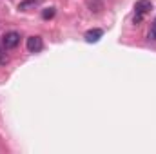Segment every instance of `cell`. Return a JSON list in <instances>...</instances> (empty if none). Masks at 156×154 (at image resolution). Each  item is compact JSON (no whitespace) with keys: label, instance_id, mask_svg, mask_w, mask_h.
Returning <instances> with one entry per match:
<instances>
[{"label":"cell","instance_id":"obj_1","mask_svg":"<svg viewBox=\"0 0 156 154\" xmlns=\"http://www.w3.org/2000/svg\"><path fill=\"white\" fill-rule=\"evenodd\" d=\"M151 9H153V2H151V0H138V2L134 4V16H133V24H134V26L142 24V22H144V18H145V15H147Z\"/></svg>","mask_w":156,"mask_h":154},{"label":"cell","instance_id":"obj_6","mask_svg":"<svg viewBox=\"0 0 156 154\" xmlns=\"http://www.w3.org/2000/svg\"><path fill=\"white\" fill-rule=\"evenodd\" d=\"M55 13H56V9H55V7L44 9V11H42V18H44V20H49V18H53V16H55Z\"/></svg>","mask_w":156,"mask_h":154},{"label":"cell","instance_id":"obj_2","mask_svg":"<svg viewBox=\"0 0 156 154\" xmlns=\"http://www.w3.org/2000/svg\"><path fill=\"white\" fill-rule=\"evenodd\" d=\"M18 44H20V33H16V31H9V33H5L2 37L4 49H15Z\"/></svg>","mask_w":156,"mask_h":154},{"label":"cell","instance_id":"obj_8","mask_svg":"<svg viewBox=\"0 0 156 154\" xmlns=\"http://www.w3.org/2000/svg\"><path fill=\"white\" fill-rule=\"evenodd\" d=\"M7 62H9V58H7V54H5V53H2V51H0V65H5V64H7Z\"/></svg>","mask_w":156,"mask_h":154},{"label":"cell","instance_id":"obj_4","mask_svg":"<svg viewBox=\"0 0 156 154\" xmlns=\"http://www.w3.org/2000/svg\"><path fill=\"white\" fill-rule=\"evenodd\" d=\"M102 37H104V31H102V29H89V31L85 33L83 38H85L87 44H96Z\"/></svg>","mask_w":156,"mask_h":154},{"label":"cell","instance_id":"obj_3","mask_svg":"<svg viewBox=\"0 0 156 154\" xmlns=\"http://www.w3.org/2000/svg\"><path fill=\"white\" fill-rule=\"evenodd\" d=\"M26 47L29 53H40L44 49V40H42V37H29L26 42Z\"/></svg>","mask_w":156,"mask_h":154},{"label":"cell","instance_id":"obj_5","mask_svg":"<svg viewBox=\"0 0 156 154\" xmlns=\"http://www.w3.org/2000/svg\"><path fill=\"white\" fill-rule=\"evenodd\" d=\"M38 4H42V0H24V2L18 4V9H20V11H27L29 7L38 5Z\"/></svg>","mask_w":156,"mask_h":154},{"label":"cell","instance_id":"obj_7","mask_svg":"<svg viewBox=\"0 0 156 154\" xmlns=\"http://www.w3.org/2000/svg\"><path fill=\"white\" fill-rule=\"evenodd\" d=\"M149 40H153V42L156 40V20H154V24L151 26V31H149Z\"/></svg>","mask_w":156,"mask_h":154}]
</instances>
